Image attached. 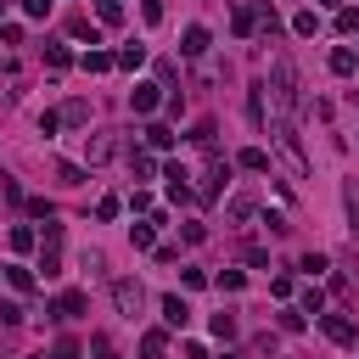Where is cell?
<instances>
[{
	"mask_svg": "<svg viewBox=\"0 0 359 359\" xmlns=\"http://www.w3.org/2000/svg\"><path fill=\"white\" fill-rule=\"evenodd\" d=\"M264 90H269V84H252V90H247V118H252L258 129H264Z\"/></svg>",
	"mask_w": 359,
	"mask_h": 359,
	"instance_id": "14",
	"label": "cell"
},
{
	"mask_svg": "<svg viewBox=\"0 0 359 359\" xmlns=\"http://www.w3.org/2000/svg\"><path fill=\"white\" fill-rule=\"evenodd\" d=\"M230 28H236V34L247 39V34L258 28V11H252V6H236V11H230Z\"/></svg>",
	"mask_w": 359,
	"mask_h": 359,
	"instance_id": "10",
	"label": "cell"
},
{
	"mask_svg": "<svg viewBox=\"0 0 359 359\" xmlns=\"http://www.w3.org/2000/svg\"><path fill=\"white\" fill-rule=\"evenodd\" d=\"M90 303H84V292H62L56 303H50V320H79Z\"/></svg>",
	"mask_w": 359,
	"mask_h": 359,
	"instance_id": "5",
	"label": "cell"
},
{
	"mask_svg": "<svg viewBox=\"0 0 359 359\" xmlns=\"http://www.w3.org/2000/svg\"><path fill=\"white\" fill-rule=\"evenodd\" d=\"M292 28H297V34H314V28H320V17H314V11H297V17H292Z\"/></svg>",
	"mask_w": 359,
	"mask_h": 359,
	"instance_id": "35",
	"label": "cell"
},
{
	"mask_svg": "<svg viewBox=\"0 0 359 359\" xmlns=\"http://www.w3.org/2000/svg\"><path fill=\"white\" fill-rule=\"evenodd\" d=\"M34 241H39V236H34V230H28V224H17V230H11V247H17V252H28V247H34Z\"/></svg>",
	"mask_w": 359,
	"mask_h": 359,
	"instance_id": "32",
	"label": "cell"
},
{
	"mask_svg": "<svg viewBox=\"0 0 359 359\" xmlns=\"http://www.w3.org/2000/svg\"><path fill=\"white\" fill-rule=\"evenodd\" d=\"M236 163H241V168H252V174H264V168H269V151H264V146H247Z\"/></svg>",
	"mask_w": 359,
	"mask_h": 359,
	"instance_id": "15",
	"label": "cell"
},
{
	"mask_svg": "<svg viewBox=\"0 0 359 359\" xmlns=\"http://www.w3.org/2000/svg\"><path fill=\"white\" fill-rule=\"evenodd\" d=\"M241 280H247L241 269H219V292H241Z\"/></svg>",
	"mask_w": 359,
	"mask_h": 359,
	"instance_id": "33",
	"label": "cell"
},
{
	"mask_svg": "<svg viewBox=\"0 0 359 359\" xmlns=\"http://www.w3.org/2000/svg\"><path fill=\"white\" fill-rule=\"evenodd\" d=\"M180 56H191V62H196V56H208V28H196V22H191V28L180 34Z\"/></svg>",
	"mask_w": 359,
	"mask_h": 359,
	"instance_id": "6",
	"label": "cell"
},
{
	"mask_svg": "<svg viewBox=\"0 0 359 359\" xmlns=\"http://www.w3.org/2000/svg\"><path fill=\"white\" fill-rule=\"evenodd\" d=\"M185 320H191V309H185V297H180V292H168V297H163V325H168V331H180Z\"/></svg>",
	"mask_w": 359,
	"mask_h": 359,
	"instance_id": "7",
	"label": "cell"
},
{
	"mask_svg": "<svg viewBox=\"0 0 359 359\" xmlns=\"http://www.w3.org/2000/svg\"><path fill=\"white\" fill-rule=\"evenodd\" d=\"M28 213H34V219H56V208H50L45 196H34V202H28Z\"/></svg>",
	"mask_w": 359,
	"mask_h": 359,
	"instance_id": "42",
	"label": "cell"
},
{
	"mask_svg": "<svg viewBox=\"0 0 359 359\" xmlns=\"http://www.w3.org/2000/svg\"><path fill=\"white\" fill-rule=\"evenodd\" d=\"M50 359H84V348H79V342H73V337H62V342H56V348H50Z\"/></svg>",
	"mask_w": 359,
	"mask_h": 359,
	"instance_id": "29",
	"label": "cell"
},
{
	"mask_svg": "<svg viewBox=\"0 0 359 359\" xmlns=\"http://www.w3.org/2000/svg\"><path fill=\"white\" fill-rule=\"evenodd\" d=\"M45 62H50V67H67L73 56H67V45H45Z\"/></svg>",
	"mask_w": 359,
	"mask_h": 359,
	"instance_id": "36",
	"label": "cell"
},
{
	"mask_svg": "<svg viewBox=\"0 0 359 359\" xmlns=\"http://www.w3.org/2000/svg\"><path fill=\"white\" fill-rule=\"evenodd\" d=\"M22 11H28V17H45V11H50V0H22Z\"/></svg>",
	"mask_w": 359,
	"mask_h": 359,
	"instance_id": "44",
	"label": "cell"
},
{
	"mask_svg": "<svg viewBox=\"0 0 359 359\" xmlns=\"http://www.w3.org/2000/svg\"><path fill=\"white\" fill-rule=\"evenodd\" d=\"M280 331H303V309H280Z\"/></svg>",
	"mask_w": 359,
	"mask_h": 359,
	"instance_id": "39",
	"label": "cell"
},
{
	"mask_svg": "<svg viewBox=\"0 0 359 359\" xmlns=\"http://www.w3.org/2000/svg\"><path fill=\"white\" fill-rule=\"evenodd\" d=\"M0 325H22V303L6 297V303H0Z\"/></svg>",
	"mask_w": 359,
	"mask_h": 359,
	"instance_id": "34",
	"label": "cell"
},
{
	"mask_svg": "<svg viewBox=\"0 0 359 359\" xmlns=\"http://www.w3.org/2000/svg\"><path fill=\"white\" fill-rule=\"evenodd\" d=\"M140 17L146 22H163V0H140Z\"/></svg>",
	"mask_w": 359,
	"mask_h": 359,
	"instance_id": "40",
	"label": "cell"
},
{
	"mask_svg": "<svg viewBox=\"0 0 359 359\" xmlns=\"http://www.w3.org/2000/svg\"><path fill=\"white\" fill-rule=\"evenodd\" d=\"M213 337L230 342V337H236V314H213Z\"/></svg>",
	"mask_w": 359,
	"mask_h": 359,
	"instance_id": "26",
	"label": "cell"
},
{
	"mask_svg": "<svg viewBox=\"0 0 359 359\" xmlns=\"http://www.w3.org/2000/svg\"><path fill=\"white\" fill-rule=\"evenodd\" d=\"M353 67H359V56H353L348 45H337V50H331V73H353Z\"/></svg>",
	"mask_w": 359,
	"mask_h": 359,
	"instance_id": "19",
	"label": "cell"
},
{
	"mask_svg": "<svg viewBox=\"0 0 359 359\" xmlns=\"http://www.w3.org/2000/svg\"><path fill=\"white\" fill-rule=\"evenodd\" d=\"M129 241H135V247H151L157 230H151V224H129Z\"/></svg>",
	"mask_w": 359,
	"mask_h": 359,
	"instance_id": "31",
	"label": "cell"
},
{
	"mask_svg": "<svg viewBox=\"0 0 359 359\" xmlns=\"http://www.w3.org/2000/svg\"><path fill=\"white\" fill-rule=\"evenodd\" d=\"M146 146H151V151H168V146H174V129H168V123H146Z\"/></svg>",
	"mask_w": 359,
	"mask_h": 359,
	"instance_id": "11",
	"label": "cell"
},
{
	"mask_svg": "<svg viewBox=\"0 0 359 359\" xmlns=\"http://www.w3.org/2000/svg\"><path fill=\"white\" fill-rule=\"evenodd\" d=\"M0 11H6V0H0Z\"/></svg>",
	"mask_w": 359,
	"mask_h": 359,
	"instance_id": "47",
	"label": "cell"
},
{
	"mask_svg": "<svg viewBox=\"0 0 359 359\" xmlns=\"http://www.w3.org/2000/svg\"><path fill=\"white\" fill-rule=\"evenodd\" d=\"M62 129V112H39V135H56Z\"/></svg>",
	"mask_w": 359,
	"mask_h": 359,
	"instance_id": "41",
	"label": "cell"
},
{
	"mask_svg": "<svg viewBox=\"0 0 359 359\" xmlns=\"http://www.w3.org/2000/svg\"><path fill=\"white\" fill-rule=\"evenodd\" d=\"M342 202H348V224H353V236H359V191L342 185Z\"/></svg>",
	"mask_w": 359,
	"mask_h": 359,
	"instance_id": "27",
	"label": "cell"
},
{
	"mask_svg": "<svg viewBox=\"0 0 359 359\" xmlns=\"http://www.w3.org/2000/svg\"><path fill=\"white\" fill-rule=\"evenodd\" d=\"M39 269L45 275H62V241H45L39 247Z\"/></svg>",
	"mask_w": 359,
	"mask_h": 359,
	"instance_id": "13",
	"label": "cell"
},
{
	"mask_svg": "<svg viewBox=\"0 0 359 359\" xmlns=\"http://www.w3.org/2000/svg\"><path fill=\"white\" fill-rule=\"evenodd\" d=\"M185 359H208V348H196V342H185Z\"/></svg>",
	"mask_w": 359,
	"mask_h": 359,
	"instance_id": "45",
	"label": "cell"
},
{
	"mask_svg": "<svg viewBox=\"0 0 359 359\" xmlns=\"http://www.w3.org/2000/svg\"><path fill=\"white\" fill-rule=\"evenodd\" d=\"M62 123H90V101H67L62 107Z\"/></svg>",
	"mask_w": 359,
	"mask_h": 359,
	"instance_id": "22",
	"label": "cell"
},
{
	"mask_svg": "<svg viewBox=\"0 0 359 359\" xmlns=\"http://www.w3.org/2000/svg\"><path fill=\"white\" fill-rule=\"evenodd\" d=\"M320 331H325L331 342H353V320H348V314H320Z\"/></svg>",
	"mask_w": 359,
	"mask_h": 359,
	"instance_id": "8",
	"label": "cell"
},
{
	"mask_svg": "<svg viewBox=\"0 0 359 359\" xmlns=\"http://www.w3.org/2000/svg\"><path fill=\"white\" fill-rule=\"evenodd\" d=\"M252 208H258L252 196H236V202H230V219H236V224H247V219H252Z\"/></svg>",
	"mask_w": 359,
	"mask_h": 359,
	"instance_id": "24",
	"label": "cell"
},
{
	"mask_svg": "<svg viewBox=\"0 0 359 359\" xmlns=\"http://www.w3.org/2000/svg\"><path fill=\"white\" fill-rule=\"evenodd\" d=\"M269 73H275V101H280L286 112H297V107H303V90H297V67H292L286 56H275V67H269Z\"/></svg>",
	"mask_w": 359,
	"mask_h": 359,
	"instance_id": "1",
	"label": "cell"
},
{
	"mask_svg": "<svg viewBox=\"0 0 359 359\" xmlns=\"http://www.w3.org/2000/svg\"><path fill=\"white\" fill-rule=\"evenodd\" d=\"M213 359H241V353H230V348H224V353H213Z\"/></svg>",
	"mask_w": 359,
	"mask_h": 359,
	"instance_id": "46",
	"label": "cell"
},
{
	"mask_svg": "<svg viewBox=\"0 0 359 359\" xmlns=\"http://www.w3.org/2000/svg\"><path fill=\"white\" fill-rule=\"evenodd\" d=\"M258 28H264V39H275V34H280V17H275V6H258Z\"/></svg>",
	"mask_w": 359,
	"mask_h": 359,
	"instance_id": "20",
	"label": "cell"
},
{
	"mask_svg": "<svg viewBox=\"0 0 359 359\" xmlns=\"http://www.w3.org/2000/svg\"><path fill=\"white\" fill-rule=\"evenodd\" d=\"M6 280H11V292H34V269H28V264H11Z\"/></svg>",
	"mask_w": 359,
	"mask_h": 359,
	"instance_id": "16",
	"label": "cell"
},
{
	"mask_svg": "<svg viewBox=\"0 0 359 359\" xmlns=\"http://www.w3.org/2000/svg\"><path fill=\"white\" fill-rule=\"evenodd\" d=\"M107 67H118V56H107V50H84V73H107Z\"/></svg>",
	"mask_w": 359,
	"mask_h": 359,
	"instance_id": "18",
	"label": "cell"
},
{
	"mask_svg": "<svg viewBox=\"0 0 359 359\" xmlns=\"http://www.w3.org/2000/svg\"><path fill=\"white\" fill-rule=\"evenodd\" d=\"M112 303H118V314H140V303H146V292H140V280H112Z\"/></svg>",
	"mask_w": 359,
	"mask_h": 359,
	"instance_id": "3",
	"label": "cell"
},
{
	"mask_svg": "<svg viewBox=\"0 0 359 359\" xmlns=\"http://www.w3.org/2000/svg\"><path fill=\"white\" fill-rule=\"evenodd\" d=\"M297 309H303V314H325V297H320V286H309V292H303V303H297Z\"/></svg>",
	"mask_w": 359,
	"mask_h": 359,
	"instance_id": "25",
	"label": "cell"
},
{
	"mask_svg": "<svg viewBox=\"0 0 359 359\" xmlns=\"http://www.w3.org/2000/svg\"><path fill=\"white\" fill-rule=\"evenodd\" d=\"M129 168H135V180H151V174H157V163H151L146 151H129Z\"/></svg>",
	"mask_w": 359,
	"mask_h": 359,
	"instance_id": "23",
	"label": "cell"
},
{
	"mask_svg": "<svg viewBox=\"0 0 359 359\" xmlns=\"http://www.w3.org/2000/svg\"><path fill=\"white\" fill-rule=\"evenodd\" d=\"M95 17H101V22H118V17H123V0H95Z\"/></svg>",
	"mask_w": 359,
	"mask_h": 359,
	"instance_id": "28",
	"label": "cell"
},
{
	"mask_svg": "<svg viewBox=\"0 0 359 359\" xmlns=\"http://www.w3.org/2000/svg\"><path fill=\"white\" fill-rule=\"evenodd\" d=\"M90 353L95 359H112V337H90Z\"/></svg>",
	"mask_w": 359,
	"mask_h": 359,
	"instance_id": "43",
	"label": "cell"
},
{
	"mask_svg": "<svg viewBox=\"0 0 359 359\" xmlns=\"http://www.w3.org/2000/svg\"><path fill=\"white\" fill-rule=\"evenodd\" d=\"M337 28H342V34H359V11L342 6V11H337Z\"/></svg>",
	"mask_w": 359,
	"mask_h": 359,
	"instance_id": "30",
	"label": "cell"
},
{
	"mask_svg": "<svg viewBox=\"0 0 359 359\" xmlns=\"http://www.w3.org/2000/svg\"><path fill=\"white\" fill-rule=\"evenodd\" d=\"M163 180H168V202H191V196H196V191H191V174H185L180 163H168Z\"/></svg>",
	"mask_w": 359,
	"mask_h": 359,
	"instance_id": "4",
	"label": "cell"
},
{
	"mask_svg": "<svg viewBox=\"0 0 359 359\" xmlns=\"http://www.w3.org/2000/svg\"><path fill=\"white\" fill-rule=\"evenodd\" d=\"M157 107H163V84H135V90H129V112H135V118H151Z\"/></svg>",
	"mask_w": 359,
	"mask_h": 359,
	"instance_id": "2",
	"label": "cell"
},
{
	"mask_svg": "<svg viewBox=\"0 0 359 359\" xmlns=\"http://www.w3.org/2000/svg\"><path fill=\"white\" fill-rule=\"evenodd\" d=\"M112 151H118V140H112V135H95V140L84 146V157H90V163H107Z\"/></svg>",
	"mask_w": 359,
	"mask_h": 359,
	"instance_id": "12",
	"label": "cell"
},
{
	"mask_svg": "<svg viewBox=\"0 0 359 359\" xmlns=\"http://www.w3.org/2000/svg\"><path fill=\"white\" fill-rule=\"evenodd\" d=\"M67 34H73V39H90V45H101V34H95V22H90V17H73V22H67Z\"/></svg>",
	"mask_w": 359,
	"mask_h": 359,
	"instance_id": "17",
	"label": "cell"
},
{
	"mask_svg": "<svg viewBox=\"0 0 359 359\" xmlns=\"http://www.w3.org/2000/svg\"><path fill=\"white\" fill-rule=\"evenodd\" d=\"M140 359H168V337L163 331H146L140 337Z\"/></svg>",
	"mask_w": 359,
	"mask_h": 359,
	"instance_id": "9",
	"label": "cell"
},
{
	"mask_svg": "<svg viewBox=\"0 0 359 359\" xmlns=\"http://www.w3.org/2000/svg\"><path fill=\"white\" fill-rule=\"evenodd\" d=\"M118 208H123L118 196H101V202H95V219H118Z\"/></svg>",
	"mask_w": 359,
	"mask_h": 359,
	"instance_id": "38",
	"label": "cell"
},
{
	"mask_svg": "<svg viewBox=\"0 0 359 359\" xmlns=\"http://www.w3.org/2000/svg\"><path fill=\"white\" fill-rule=\"evenodd\" d=\"M140 62H146V45H123V50H118V67H129V73H135Z\"/></svg>",
	"mask_w": 359,
	"mask_h": 359,
	"instance_id": "21",
	"label": "cell"
},
{
	"mask_svg": "<svg viewBox=\"0 0 359 359\" xmlns=\"http://www.w3.org/2000/svg\"><path fill=\"white\" fill-rule=\"evenodd\" d=\"M191 140H196V146H202V151H208V146H213V123H208V118H202V123H196V129H191Z\"/></svg>",
	"mask_w": 359,
	"mask_h": 359,
	"instance_id": "37",
	"label": "cell"
}]
</instances>
